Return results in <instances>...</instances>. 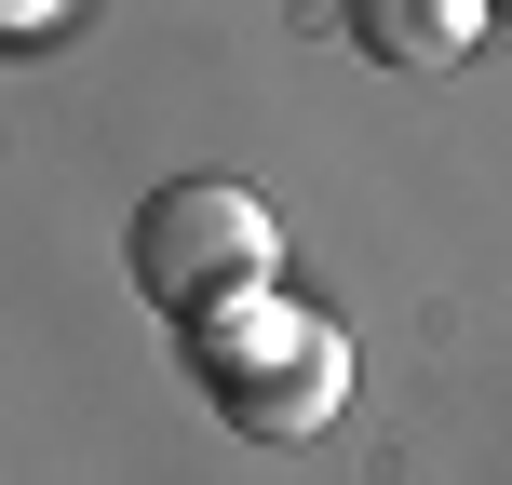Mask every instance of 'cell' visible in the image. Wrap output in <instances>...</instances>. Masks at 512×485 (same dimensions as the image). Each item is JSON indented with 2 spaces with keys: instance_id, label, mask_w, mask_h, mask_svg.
<instances>
[{
  "instance_id": "cell-1",
  "label": "cell",
  "mask_w": 512,
  "mask_h": 485,
  "mask_svg": "<svg viewBox=\"0 0 512 485\" xmlns=\"http://www.w3.org/2000/svg\"><path fill=\"white\" fill-rule=\"evenodd\" d=\"M122 270H135V297L189 337V324H216V310L283 297V216L256 203L243 176H162L149 203H135V230H122Z\"/></svg>"
},
{
  "instance_id": "cell-2",
  "label": "cell",
  "mask_w": 512,
  "mask_h": 485,
  "mask_svg": "<svg viewBox=\"0 0 512 485\" xmlns=\"http://www.w3.org/2000/svg\"><path fill=\"white\" fill-rule=\"evenodd\" d=\"M189 378H203V405L230 418L243 445H310L337 405H351V337H337L310 297H256V310L189 324Z\"/></svg>"
},
{
  "instance_id": "cell-3",
  "label": "cell",
  "mask_w": 512,
  "mask_h": 485,
  "mask_svg": "<svg viewBox=\"0 0 512 485\" xmlns=\"http://www.w3.org/2000/svg\"><path fill=\"white\" fill-rule=\"evenodd\" d=\"M351 41L378 68H459L486 41V0H351Z\"/></svg>"
},
{
  "instance_id": "cell-4",
  "label": "cell",
  "mask_w": 512,
  "mask_h": 485,
  "mask_svg": "<svg viewBox=\"0 0 512 485\" xmlns=\"http://www.w3.org/2000/svg\"><path fill=\"white\" fill-rule=\"evenodd\" d=\"M68 27H81V14H54V0H27V14H0V41H14V54H54Z\"/></svg>"
}]
</instances>
